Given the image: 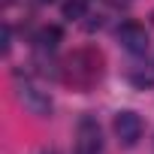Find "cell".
I'll return each mask as SVG.
<instances>
[{"instance_id": "6da1fadb", "label": "cell", "mask_w": 154, "mask_h": 154, "mask_svg": "<svg viewBox=\"0 0 154 154\" xmlns=\"http://www.w3.org/2000/svg\"><path fill=\"white\" fill-rule=\"evenodd\" d=\"M12 91H15L18 106L27 109L33 118H48V115H51V97H48L39 85H33L27 75L15 72V79H12Z\"/></svg>"}, {"instance_id": "7a4b0ae2", "label": "cell", "mask_w": 154, "mask_h": 154, "mask_svg": "<svg viewBox=\"0 0 154 154\" xmlns=\"http://www.w3.org/2000/svg\"><path fill=\"white\" fill-rule=\"evenodd\" d=\"M66 72H69V75H66V82L88 88L91 82L100 79V54H97L94 48H82V51H75V54L66 60Z\"/></svg>"}, {"instance_id": "3957f363", "label": "cell", "mask_w": 154, "mask_h": 154, "mask_svg": "<svg viewBox=\"0 0 154 154\" xmlns=\"http://www.w3.org/2000/svg\"><path fill=\"white\" fill-rule=\"evenodd\" d=\"M75 154H103V127L94 115H82L75 124Z\"/></svg>"}, {"instance_id": "277c9868", "label": "cell", "mask_w": 154, "mask_h": 154, "mask_svg": "<svg viewBox=\"0 0 154 154\" xmlns=\"http://www.w3.org/2000/svg\"><path fill=\"white\" fill-rule=\"evenodd\" d=\"M112 130H115V136H118V142H121L124 148H133V145L142 139L145 124H142V115H136L133 109H121V112L115 115V121H112Z\"/></svg>"}, {"instance_id": "5b68a950", "label": "cell", "mask_w": 154, "mask_h": 154, "mask_svg": "<svg viewBox=\"0 0 154 154\" xmlns=\"http://www.w3.org/2000/svg\"><path fill=\"white\" fill-rule=\"evenodd\" d=\"M115 36H118L121 48H124L127 54H133V57H139V54L148 51V30H145L142 24H136V21H124V24L115 30Z\"/></svg>"}, {"instance_id": "8992f818", "label": "cell", "mask_w": 154, "mask_h": 154, "mask_svg": "<svg viewBox=\"0 0 154 154\" xmlns=\"http://www.w3.org/2000/svg\"><path fill=\"white\" fill-rule=\"evenodd\" d=\"M60 39H63V30H60L57 24H48V27H39V30H36L33 45H36V51H54V48L60 45Z\"/></svg>"}, {"instance_id": "52a82bcc", "label": "cell", "mask_w": 154, "mask_h": 154, "mask_svg": "<svg viewBox=\"0 0 154 154\" xmlns=\"http://www.w3.org/2000/svg\"><path fill=\"white\" fill-rule=\"evenodd\" d=\"M85 9H88V0H66L60 6V15L66 21H79V18H85Z\"/></svg>"}, {"instance_id": "ba28073f", "label": "cell", "mask_w": 154, "mask_h": 154, "mask_svg": "<svg viewBox=\"0 0 154 154\" xmlns=\"http://www.w3.org/2000/svg\"><path fill=\"white\" fill-rule=\"evenodd\" d=\"M130 82H133L136 88H142V91H145V88H154V72H142V69L136 72V69H133V72H130Z\"/></svg>"}, {"instance_id": "9c48e42d", "label": "cell", "mask_w": 154, "mask_h": 154, "mask_svg": "<svg viewBox=\"0 0 154 154\" xmlns=\"http://www.w3.org/2000/svg\"><path fill=\"white\" fill-rule=\"evenodd\" d=\"M0 51H3V54H9V51H12V27H9V24H3V39H0Z\"/></svg>"}, {"instance_id": "30bf717a", "label": "cell", "mask_w": 154, "mask_h": 154, "mask_svg": "<svg viewBox=\"0 0 154 154\" xmlns=\"http://www.w3.org/2000/svg\"><path fill=\"white\" fill-rule=\"evenodd\" d=\"M36 3H54V0H36Z\"/></svg>"}, {"instance_id": "8fae6325", "label": "cell", "mask_w": 154, "mask_h": 154, "mask_svg": "<svg viewBox=\"0 0 154 154\" xmlns=\"http://www.w3.org/2000/svg\"><path fill=\"white\" fill-rule=\"evenodd\" d=\"M3 3H12V0H3Z\"/></svg>"}]
</instances>
